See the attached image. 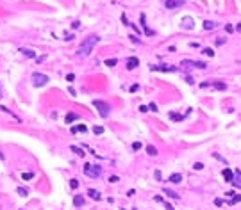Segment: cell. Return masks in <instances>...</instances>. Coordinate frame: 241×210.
Segmentation results:
<instances>
[{"label": "cell", "mask_w": 241, "mask_h": 210, "mask_svg": "<svg viewBox=\"0 0 241 210\" xmlns=\"http://www.w3.org/2000/svg\"><path fill=\"white\" fill-rule=\"evenodd\" d=\"M32 176H34V173H23V174H22V178H23V180H30Z\"/></svg>", "instance_id": "cell-29"}, {"label": "cell", "mask_w": 241, "mask_h": 210, "mask_svg": "<svg viewBox=\"0 0 241 210\" xmlns=\"http://www.w3.org/2000/svg\"><path fill=\"white\" fill-rule=\"evenodd\" d=\"M186 82L187 84H195V80H193V77H186Z\"/></svg>", "instance_id": "cell-42"}, {"label": "cell", "mask_w": 241, "mask_h": 210, "mask_svg": "<svg viewBox=\"0 0 241 210\" xmlns=\"http://www.w3.org/2000/svg\"><path fill=\"white\" fill-rule=\"evenodd\" d=\"M234 187H239L241 189V171L238 169V171H234V180H232Z\"/></svg>", "instance_id": "cell-10"}, {"label": "cell", "mask_w": 241, "mask_h": 210, "mask_svg": "<svg viewBox=\"0 0 241 210\" xmlns=\"http://www.w3.org/2000/svg\"><path fill=\"white\" fill-rule=\"evenodd\" d=\"M93 105L97 107V111H98V114H100L102 118H107V116H109V112H111L109 103H105V101H102V100H95V101H93Z\"/></svg>", "instance_id": "cell-3"}, {"label": "cell", "mask_w": 241, "mask_h": 210, "mask_svg": "<svg viewBox=\"0 0 241 210\" xmlns=\"http://www.w3.org/2000/svg\"><path fill=\"white\" fill-rule=\"evenodd\" d=\"M75 119H79L77 114H73V112H68V114H66V123H72V121H75Z\"/></svg>", "instance_id": "cell-18"}, {"label": "cell", "mask_w": 241, "mask_h": 210, "mask_svg": "<svg viewBox=\"0 0 241 210\" xmlns=\"http://www.w3.org/2000/svg\"><path fill=\"white\" fill-rule=\"evenodd\" d=\"M170 119H173V121H182L184 116H180V114H177V112H170Z\"/></svg>", "instance_id": "cell-22"}, {"label": "cell", "mask_w": 241, "mask_h": 210, "mask_svg": "<svg viewBox=\"0 0 241 210\" xmlns=\"http://www.w3.org/2000/svg\"><path fill=\"white\" fill-rule=\"evenodd\" d=\"M88 194H89V198H91V199H102V196H100V192L97 191V189H89Z\"/></svg>", "instance_id": "cell-11"}, {"label": "cell", "mask_w": 241, "mask_h": 210, "mask_svg": "<svg viewBox=\"0 0 241 210\" xmlns=\"http://www.w3.org/2000/svg\"><path fill=\"white\" fill-rule=\"evenodd\" d=\"M70 187H72V189H77V187H79V182H77L75 178H72V182H70Z\"/></svg>", "instance_id": "cell-31"}, {"label": "cell", "mask_w": 241, "mask_h": 210, "mask_svg": "<svg viewBox=\"0 0 241 210\" xmlns=\"http://www.w3.org/2000/svg\"><path fill=\"white\" fill-rule=\"evenodd\" d=\"M168 180L171 182V184H179V182L182 180V176H180L179 173H173V174H170V178H168Z\"/></svg>", "instance_id": "cell-15"}, {"label": "cell", "mask_w": 241, "mask_h": 210, "mask_svg": "<svg viewBox=\"0 0 241 210\" xmlns=\"http://www.w3.org/2000/svg\"><path fill=\"white\" fill-rule=\"evenodd\" d=\"M138 89H139V86H138V84H134V86L130 87V93H136Z\"/></svg>", "instance_id": "cell-38"}, {"label": "cell", "mask_w": 241, "mask_h": 210, "mask_svg": "<svg viewBox=\"0 0 241 210\" xmlns=\"http://www.w3.org/2000/svg\"><path fill=\"white\" fill-rule=\"evenodd\" d=\"M204 53H205V55H209V57H213V55H214L213 48H204Z\"/></svg>", "instance_id": "cell-32"}, {"label": "cell", "mask_w": 241, "mask_h": 210, "mask_svg": "<svg viewBox=\"0 0 241 210\" xmlns=\"http://www.w3.org/2000/svg\"><path fill=\"white\" fill-rule=\"evenodd\" d=\"M16 192H18L20 196H23V198H25V196H27V194H29V191H27V189H25V187H18V189H16Z\"/></svg>", "instance_id": "cell-24"}, {"label": "cell", "mask_w": 241, "mask_h": 210, "mask_svg": "<svg viewBox=\"0 0 241 210\" xmlns=\"http://www.w3.org/2000/svg\"><path fill=\"white\" fill-rule=\"evenodd\" d=\"M164 207H166V210H175V208L170 205V203H164Z\"/></svg>", "instance_id": "cell-43"}, {"label": "cell", "mask_w": 241, "mask_h": 210, "mask_svg": "<svg viewBox=\"0 0 241 210\" xmlns=\"http://www.w3.org/2000/svg\"><path fill=\"white\" fill-rule=\"evenodd\" d=\"M139 148H141V143H134L132 144V150H139Z\"/></svg>", "instance_id": "cell-37"}, {"label": "cell", "mask_w": 241, "mask_h": 210, "mask_svg": "<svg viewBox=\"0 0 241 210\" xmlns=\"http://www.w3.org/2000/svg\"><path fill=\"white\" fill-rule=\"evenodd\" d=\"M136 66H139V59L138 57H129L127 59V68H129V70H134Z\"/></svg>", "instance_id": "cell-9"}, {"label": "cell", "mask_w": 241, "mask_h": 210, "mask_svg": "<svg viewBox=\"0 0 241 210\" xmlns=\"http://www.w3.org/2000/svg\"><path fill=\"white\" fill-rule=\"evenodd\" d=\"M225 30H227V32H232V30H234V27L229 23V25H225Z\"/></svg>", "instance_id": "cell-39"}, {"label": "cell", "mask_w": 241, "mask_h": 210, "mask_svg": "<svg viewBox=\"0 0 241 210\" xmlns=\"http://www.w3.org/2000/svg\"><path fill=\"white\" fill-rule=\"evenodd\" d=\"M225 43V38H218L216 39V45H223Z\"/></svg>", "instance_id": "cell-40"}, {"label": "cell", "mask_w": 241, "mask_h": 210, "mask_svg": "<svg viewBox=\"0 0 241 210\" xmlns=\"http://www.w3.org/2000/svg\"><path fill=\"white\" fill-rule=\"evenodd\" d=\"M72 132L73 134H77V132H84L86 134V132H88V126H86V125H77V126L72 128Z\"/></svg>", "instance_id": "cell-14"}, {"label": "cell", "mask_w": 241, "mask_h": 210, "mask_svg": "<svg viewBox=\"0 0 241 210\" xmlns=\"http://www.w3.org/2000/svg\"><path fill=\"white\" fill-rule=\"evenodd\" d=\"M93 132H95L97 135H98V134H102V132H104V126H98V125H97V126H93Z\"/></svg>", "instance_id": "cell-28"}, {"label": "cell", "mask_w": 241, "mask_h": 210, "mask_svg": "<svg viewBox=\"0 0 241 210\" xmlns=\"http://www.w3.org/2000/svg\"><path fill=\"white\" fill-rule=\"evenodd\" d=\"M213 86H214V87H216V89H222V91H223V89H225V87H227V86H225L223 82H214Z\"/></svg>", "instance_id": "cell-27"}, {"label": "cell", "mask_w": 241, "mask_h": 210, "mask_svg": "<svg viewBox=\"0 0 241 210\" xmlns=\"http://www.w3.org/2000/svg\"><path fill=\"white\" fill-rule=\"evenodd\" d=\"M241 201V194H236V196H232V198H230V205H234V203H239Z\"/></svg>", "instance_id": "cell-25"}, {"label": "cell", "mask_w": 241, "mask_h": 210, "mask_svg": "<svg viewBox=\"0 0 241 210\" xmlns=\"http://www.w3.org/2000/svg\"><path fill=\"white\" fill-rule=\"evenodd\" d=\"M193 27H195V25H193L191 18H184L182 20V29H193Z\"/></svg>", "instance_id": "cell-12"}, {"label": "cell", "mask_w": 241, "mask_h": 210, "mask_svg": "<svg viewBox=\"0 0 241 210\" xmlns=\"http://www.w3.org/2000/svg\"><path fill=\"white\" fill-rule=\"evenodd\" d=\"M98 43V36H95V34H93V36H89V38H86L84 39V43L80 45V48H79V55L80 57H88L89 53L93 52V48H95V45Z\"/></svg>", "instance_id": "cell-1"}, {"label": "cell", "mask_w": 241, "mask_h": 210, "mask_svg": "<svg viewBox=\"0 0 241 210\" xmlns=\"http://www.w3.org/2000/svg\"><path fill=\"white\" fill-rule=\"evenodd\" d=\"M180 66H184V68H200V70L207 68V64H205V63H200V61H189V59H184Z\"/></svg>", "instance_id": "cell-5"}, {"label": "cell", "mask_w": 241, "mask_h": 210, "mask_svg": "<svg viewBox=\"0 0 241 210\" xmlns=\"http://www.w3.org/2000/svg\"><path fill=\"white\" fill-rule=\"evenodd\" d=\"M222 174H223V178H225V182H229V184H232V180H234V173L230 171L229 167H225L223 171H222Z\"/></svg>", "instance_id": "cell-8"}, {"label": "cell", "mask_w": 241, "mask_h": 210, "mask_svg": "<svg viewBox=\"0 0 241 210\" xmlns=\"http://www.w3.org/2000/svg\"><path fill=\"white\" fill-rule=\"evenodd\" d=\"M146 151H148V155L156 157V155H157V148H156V146H152V144H148V146H146Z\"/></svg>", "instance_id": "cell-19"}, {"label": "cell", "mask_w": 241, "mask_h": 210, "mask_svg": "<svg viewBox=\"0 0 241 210\" xmlns=\"http://www.w3.org/2000/svg\"><path fill=\"white\" fill-rule=\"evenodd\" d=\"M80 27V22H73V29H79Z\"/></svg>", "instance_id": "cell-45"}, {"label": "cell", "mask_w": 241, "mask_h": 210, "mask_svg": "<svg viewBox=\"0 0 241 210\" xmlns=\"http://www.w3.org/2000/svg\"><path fill=\"white\" fill-rule=\"evenodd\" d=\"M148 111H154V112H157L159 109H157V105H156V103H150V107H148Z\"/></svg>", "instance_id": "cell-35"}, {"label": "cell", "mask_w": 241, "mask_h": 210, "mask_svg": "<svg viewBox=\"0 0 241 210\" xmlns=\"http://www.w3.org/2000/svg\"><path fill=\"white\" fill-rule=\"evenodd\" d=\"M73 78H75L73 73H68V75H66V80H68V82H73Z\"/></svg>", "instance_id": "cell-34"}, {"label": "cell", "mask_w": 241, "mask_h": 210, "mask_svg": "<svg viewBox=\"0 0 241 210\" xmlns=\"http://www.w3.org/2000/svg\"><path fill=\"white\" fill-rule=\"evenodd\" d=\"M134 194H136V191H134V189H130V191L127 192V196H134Z\"/></svg>", "instance_id": "cell-46"}, {"label": "cell", "mask_w": 241, "mask_h": 210, "mask_svg": "<svg viewBox=\"0 0 241 210\" xmlns=\"http://www.w3.org/2000/svg\"><path fill=\"white\" fill-rule=\"evenodd\" d=\"M4 98V89H2V86H0V100Z\"/></svg>", "instance_id": "cell-47"}, {"label": "cell", "mask_w": 241, "mask_h": 210, "mask_svg": "<svg viewBox=\"0 0 241 210\" xmlns=\"http://www.w3.org/2000/svg\"><path fill=\"white\" fill-rule=\"evenodd\" d=\"M154 176H156L157 182H161V171H156V173H154Z\"/></svg>", "instance_id": "cell-36"}, {"label": "cell", "mask_w": 241, "mask_h": 210, "mask_svg": "<svg viewBox=\"0 0 241 210\" xmlns=\"http://www.w3.org/2000/svg\"><path fill=\"white\" fill-rule=\"evenodd\" d=\"M186 4V0H166L164 5H166V9H179L180 5H184Z\"/></svg>", "instance_id": "cell-6"}, {"label": "cell", "mask_w": 241, "mask_h": 210, "mask_svg": "<svg viewBox=\"0 0 241 210\" xmlns=\"http://www.w3.org/2000/svg\"><path fill=\"white\" fill-rule=\"evenodd\" d=\"M20 52H22L23 55H27V57H36V52H34V50H27V48H22Z\"/></svg>", "instance_id": "cell-20"}, {"label": "cell", "mask_w": 241, "mask_h": 210, "mask_svg": "<svg viewBox=\"0 0 241 210\" xmlns=\"http://www.w3.org/2000/svg\"><path fill=\"white\" fill-rule=\"evenodd\" d=\"M73 205H75V207H82L84 205V196H75V198H73Z\"/></svg>", "instance_id": "cell-13"}, {"label": "cell", "mask_w": 241, "mask_h": 210, "mask_svg": "<svg viewBox=\"0 0 241 210\" xmlns=\"http://www.w3.org/2000/svg\"><path fill=\"white\" fill-rule=\"evenodd\" d=\"M141 27L145 29V34H146V36H152V34H154L148 27H146V23H145V14H141Z\"/></svg>", "instance_id": "cell-16"}, {"label": "cell", "mask_w": 241, "mask_h": 210, "mask_svg": "<svg viewBox=\"0 0 241 210\" xmlns=\"http://www.w3.org/2000/svg\"><path fill=\"white\" fill-rule=\"evenodd\" d=\"M84 174L89 178H98L100 174H102V167L97 166V164H84Z\"/></svg>", "instance_id": "cell-2"}, {"label": "cell", "mask_w": 241, "mask_h": 210, "mask_svg": "<svg viewBox=\"0 0 241 210\" xmlns=\"http://www.w3.org/2000/svg\"><path fill=\"white\" fill-rule=\"evenodd\" d=\"M214 27H216V23H214V22H211V20H207V22H204V29H205V30H213Z\"/></svg>", "instance_id": "cell-17"}, {"label": "cell", "mask_w": 241, "mask_h": 210, "mask_svg": "<svg viewBox=\"0 0 241 210\" xmlns=\"http://www.w3.org/2000/svg\"><path fill=\"white\" fill-rule=\"evenodd\" d=\"M109 182H111V184H116V182H120V178L116 176V174H111V176H109Z\"/></svg>", "instance_id": "cell-30"}, {"label": "cell", "mask_w": 241, "mask_h": 210, "mask_svg": "<svg viewBox=\"0 0 241 210\" xmlns=\"http://www.w3.org/2000/svg\"><path fill=\"white\" fill-rule=\"evenodd\" d=\"M139 111H141V112H146V111H148V107H145V105H141V107H139Z\"/></svg>", "instance_id": "cell-44"}, {"label": "cell", "mask_w": 241, "mask_h": 210, "mask_svg": "<svg viewBox=\"0 0 241 210\" xmlns=\"http://www.w3.org/2000/svg\"><path fill=\"white\" fill-rule=\"evenodd\" d=\"M70 150H72V151H75V153L79 155V157H84V155H86V151H82L79 146H70Z\"/></svg>", "instance_id": "cell-21"}, {"label": "cell", "mask_w": 241, "mask_h": 210, "mask_svg": "<svg viewBox=\"0 0 241 210\" xmlns=\"http://www.w3.org/2000/svg\"><path fill=\"white\" fill-rule=\"evenodd\" d=\"M193 167H195V169H202V167H204V164H202V162H197V164L193 166Z\"/></svg>", "instance_id": "cell-41"}, {"label": "cell", "mask_w": 241, "mask_h": 210, "mask_svg": "<svg viewBox=\"0 0 241 210\" xmlns=\"http://www.w3.org/2000/svg\"><path fill=\"white\" fill-rule=\"evenodd\" d=\"M164 194H166V196H170V198H173V199H179V194H177V192H173V191H170V189H164Z\"/></svg>", "instance_id": "cell-23"}, {"label": "cell", "mask_w": 241, "mask_h": 210, "mask_svg": "<svg viewBox=\"0 0 241 210\" xmlns=\"http://www.w3.org/2000/svg\"><path fill=\"white\" fill-rule=\"evenodd\" d=\"M46 82H48V77L43 75V73H34V75H32V84H34L36 87H41Z\"/></svg>", "instance_id": "cell-4"}, {"label": "cell", "mask_w": 241, "mask_h": 210, "mask_svg": "<svg viewBox=\"0 0 241 210\" xmlns=\"http://www.w3.org/2000/svg\"><path fill=\"white\" fill-rule=\"evenodd\" d=\"M214 205H216V207H222V205H223V199L216 198V199H214Z\"/></svg>", "instance_id": "cell-33"}, {"label": "cell", "mask_w": 241, "mask_h": 210, "mask_svg": "<svg viewBox=\"0 0 241 210\" xmlns=\"http://www.w3.org/2000/svg\"><path fill=\"white\" fill-rule=\"evenodd\" d=\"M116 63H118L116 59H105V64H107V66H111V68H113V66H116Z\"/></svg>", "instance_id": "cell-26"}, {"label": "cell", "mask_w": 241, "mask_h": 210, "mask_svg": "<svg viewBox=\"0 0 241 210\" xmlns=\"http://www.w3.org/2000/svg\"><path fill=\"white\" fill-rule=\"evenodd\" d=\"M152 71H175L177 68L175 66H166V64H161V66H150Z\"/></svg>", "instance_id": "cell-7"}]
</instances>
